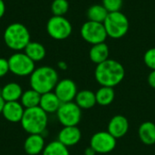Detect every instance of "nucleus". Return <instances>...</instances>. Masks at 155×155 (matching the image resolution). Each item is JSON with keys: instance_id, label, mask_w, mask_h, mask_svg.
<instances>
[{"instance_id": "f257e3e1", "label": "nucleus", "mask_w": 155, "mask_h": 155, "mask_svg": "<svg viewBox=\"0 0 155 155\" xmlns=\"http://www.w3.org/2000/svg\"><path fill=\"white\" fill-rule=\"evenodd\" d=\"M124 67L121 63L114 59H107L97 64L94 71L95 80L101 86L113 88L124 80Z\"/></svg>"}, {"instance_id": "f03ea898", "label": "nucleus", "mask_w": 155, "mask_h": 155, "mask_svg": "<svg viewBox=\"0 0 155 155\" xmlns=\"http://www.w3.org/2000/svg\"><path fill=\"white\" fill-rule=\"evenodd\" d=\"M58 81V74L51 66L37 67L30 75L31 88L41 94L53 92Z\"/></svg>"}, {"instance_id": "7ed1b4c3", "label": "nucleus", "mask_w": 155, "mask_h": 155, "mask_svg": "<svg viewBox=\"0 0 155 155\" xmlns=\"http://www.w3.org/2000/svg\"><path fill=\"white\" fill-rule=\"evenodd\" d=\"M20 124L28 134L43 135L47 127L48 114L39 106L25 109Z\"/></svg>"}, {"instance_id": "20e7f679", "label": "nucleus", "mask_w": 155, "mask_h": 155, "mask_svg": "<svg viewBox=\"0 0 155 155\" xmlns=\"http://www.w3.org/2000/svg\"><path fill=\"white\" fill-rule=\"evenodd\" d=\"M4 41L7 47L16 52L25 50L30 41V33L21 23L9 25L4 32Z\"/></svg>"}, {"instance_id": "39448f33", "label": "nucleus", "mask_w": 155, "mask_h": 155, "mask_svg": "<svg viewBox=\"0 0 155 155\" xmlns=\"http://www.w3.org/2000/svg\"><path fill=\"white\" fill-rule=\"evenodd\" d=\"M104 25L107 35L114 39L124 37L129 30V20L121 11L109 13Z\"/></svg>"}, {"instance_id": "423d86ee", "label": "nucleus", "mask_w": 155, "mask_h": 155, "mask_svg": "<svg viewBox=\"0 0 155 155\" xmlns=\"http://www.w3.org/2000/svg\"><path fill=\"white\" fill-rule=\"evenodd\" d=\"M9 71L17 76H30L35 69V62L30 59L25 53L16 52L8 59Z\"/></svg>"}, {"instance_id": "0eeeda50", "label": "nucleus", "mask_w": 155, "mask_h": 155, "mask_svg": "<svg viewBox=\"0 0 155 155\" xmlns=\"http://www.w3.org/2000/svg\"><path fill=\"white\" fill-rule=\"evenodd\" d=\"M80 33L83 39L92 45L104 43L108 37L103 23H96L89 20L82 25Z\"/></svg>"}, {"instance_id": "6e6552de", "label": "nucleus", "mask_w": 155, "mask_h": 155, "mask_svg": "<svg viewBox=\"0 0 155 155\" xmlns=\"http://www.w3.org/2000/svg\"><path fill=\"white\" fill-rule=\"evenodd\" d=\"M72 25L64 16L53 15L46 24L48 35L55 40H64L72 34Z\"/></svg>"}, {"instance_id": "1a4fd4ad", "label": "nucleus", "mask_w": 155, "mask_h": 155, "mask_svg": "<svg viewBox=\"0 0 155 155\" xmlns=\"http://www.w3.org/2000/svg\"><path fill=\"white\" fill-rule=\"evenodd\" d=\"M57 119L63 126H77L82 118V109L74 103H64L56 112Z\"/></svg>"}, {"instance_id": "9d476101", "label": "nucleus", "mask_w": 155, "mask_h": 155, "mask_svg": "<svg viewBox=\"0 0 155 155\" xmlns=\"http://www.w3.org/2000/svg\"><path fill=\"white\" fill-rule=\"evenodd\" d=\"M116 139L108 132L95 133L90 140V147L96 153H108L114 150Z\"/></svg>"}, {"instance_id": "9b49d317", "label": "nucleus", "mask_w": 155, "mask_h": 155, "mask_svg": "<svg viewBox=\"0 0 155 155\" xmlns=\"http://www.w3.org/2000/svg\"><path fill=\"white\" fill-rule=\"evenodd\" d=\"M54 93L56 94L62 104L73 102L78 93L75 83L68 78L59 80L54 89Z\"/></svg>"}, {"instance_id": "f8f14e48", "label": "nucleus", "mask_w": 155, "mask_h": 155, "mask_svg": "<svg viewBox=\"0 0 155 155\" xmlns=\"http://www.w3.org/2000/svg\"><path fill=\"white\" fill-rule=\"evenodd\" d=\"M25 110V109L24 108V106L18 101L5 102L2 111V115L7 122L16 124L21 122Z\"/></svg>"}, {"instance_id": "ddd939ff", "label": "nucleus", "mask_w": 155, "mask_h": 155, "mask_svg": "<svg viewBox=\"0 0 155 155\" xmlns=\"http://www.w3.org/2000/svg\"><path fill=\"white\" fill-rule=\"evenodd\" d=\"M128 130L129 122L125 116L121 114L114 116L108 124L107 132L112 134L115 139L124 137L128 133Z\"/></svg>"}, {"instance_id": "4468645a", "label": "nucleus", "mask_w": 155, "mask_h": 155, "mask_svg": "<svg viewBox=\"0 0 155 155\" xmlns=\"http://www.w3.org/2000/svg\"><path fill=\"white\" fill-rule=\"evenodd\" d=\"M82 138V134L77 126H64L58 134V139L61 143L66 147L77 144Z\"/></svg>"}, {"instance_id": "2eb2a0df", "label": "nucleus", "mask_w": 155, "mask_h": 155, "mask_svg": "<svg viewBox=\"0 0 155 155\" xmlns=\"http://www.w3.org/2000/svg\"><path fill=\"white\" fill-rule=\"evenodd\" d=\"M45 147V138L42 134H28L24 143V150L28 155L40 154Z\"/></svg>"}, {"instance_id": "dca6fc26", "label": "nucleus", "mask_w": 155, "mask_h": 155, "mask_svg": "<svg viewBox=\"0 0 155 155\" xmlns=\"http://www.w3.org/2000/svg\"><path fill=\"white\" fill-rule=\"evenodd\" d=\"M61 104H62L61 101L58 99V97L54 93V91L41 94L39 107L43 109L47 114H56Z\"/></svg>"}, {"instance_id": "f3484780", "label": "nucleus", "mask_w": 155, "mask_h": 155, "mask_svg": "<svg viewBox=\"0 0 155 155\" xmlns=\"http://www.w3.org/2000/svg\"><path fill=\"white\" fill-rule=\"evenodd\" d=\"M23 92V88L19 84L10 82L0 90V94L5 102H17L20 100Z\"/></svg>"}, {"instance_id": "a211bd4d", "label": "nucleus", "mask_w": 155, "mask_h": 155, "mask_svg": "<svg viewBox=\"0 0 155 155\" xmlns=\"http://www.w3.org/2000/svg\"><path fill=\"white\" fill-rule=\"evenodd\" d=\"M138 135L141 142L146 145L155 143V124L153 122L143 123L138 130Z\"/></svg>"}, {"instance_id": "6ab92c4d", "label": "nucleus", "mask_w": 155, "mask_h": 155, "mask_svg": "<svg viewBox=\"0 0 155 155\" xmlns=\"http://www.w3.org/2000/svg\"><path fill=\"white\" fill-rule=\"evenodd\" d=\"M89 57L93 63L96 64V65L106 61L107 59H109L108 45L105 43H101L92 45L89 52Z\"/></svg>"}, {"instance_id": "aec40b11", "label": "nucleus", "mask_w": 155, "mask_h": 155, "mask_svg": "<svg viewBox=\"0 0 155 155\" xmlns=\"http://www.w3.org/2000/svg\"><path fill=\"white\" fill-rule=\"evenodd\" d=\"M75 104L81 109H91L96 104L95 93L90 90H82L75 96Z\"/></svg>"}, {"instance_id": "412c9836", "label": "nucleus", "mask_w": 155, "mask_h": 155, "mask_svg": "<svg viewBox=\"0 0 155 155\" xmlns=\"http://www.w3.org/2000/svg\"><path fill=\"white\" fill-rule=\"evenodd\" d=\"M24 53L35 63L42 61L46 54L45 46L39 42H30L25 48Z\"/></svg>"}, {"instance_id": "4be33fe9", "label": "nucleus", "mask_w": 155, "mask_h": 155, "mask_svg": "<svg viewBox=\"0 0 155 155\" xmlns=\"http://www.w3.org/2000/svg\"><path fill=\"white\" fill-rule=\"evenodd\" d=\"M115 97V93L113 87L101 86L95 93L96 104L101 106H107L111 104Z\"/></svg>"}, {"instance_id": "5701e85b", "label": "nucleus", "mask_w": 155, "mask_h": 155, "mask_svg": "<svg viewBox=\"0 0 155 155\" xmlns=\"http://www.w3.org/2000/svg\"><path fill=\"white\" fill-rule=\"evenodd\" d=\"M40 99L41 94L31 88L29 90L23 92V94L20 98V103L25 109H29L39 106Z\"/></svg>"}, {"instance_id": "b1692460", "label": "nucleus", "mask_w": 155, "mask_h": 155, "mask_svg": "<svg viewBox=\"0 0 155 155\" xmlns=\"http://www.w3.org/2000/svg\"><path fill=\"white\" fill-rule=\"evenodd\" d=\"M109 12L105 9V7L101 5H91L86 13L87 18L89 21L96 22V23H103L105 21Z\"/></svg>"}, {"instance_id": "393cba45", "label": "nucleus", "mask_w": 155, "mask_h": 155, "mask_svg": "<svg viewBox=\"0 0 155 155\" xmlns=\"http://www.w3.org/2000/svg\"><path fill=\"white\" fill-rule=\"evenodd\" d=\"M43 155H70L68 147L61 143L59 141H53L45 145Z\"/></svg>"}, {"instance_id": "a878e982", "label": "nucleus", "mask_w": 155, "mask_h": 155, "mask_svg": "<svg viewBox=\"0 0 155 155\" xmlns=\"http://www.w3.org/2000/svg\"><path fill=\"white\" fill-rule=\"evenodd\" d=\"M69 9V3L67 0H54L51 5V11L54 15L64 16Z\"/></svg>"}, {"instance_id": "bb28decb", "label": "nucleus", "mask_w": 155, "mask_h": 155, "mask_svg": "<svg viewBox=\"0 0 155 155\" xmlns=\"http://www.w3.org/2000/svg\"><path fill=\"white\" fill-rule=\"evenodd\" d=\"M102 5L109 13L118 12L123 6V0H102Z\"/></svg>"}, {"instance_id": "cd10ccee", "label": "nucleus", "mask_w": 155, "mask_h": 155, "mask_svg": "<svg viewBox=\"0 0 155 155\" xmlns=\"http://www.w3.org/2000/svg\"><path fill=\"white\" fill-rule=\"evenodd\" d=\"M143 61L145 65L151 70H155V47L147 50L143 55Z\"/></svg>"}, {"instance_id": "c85d7f7f", "label": "nucleus", "mask_w": 155, "mask_h": 155, "mask_svg": "<svg viewBox=\"0 0 155 155\" xmlns=\"http://www.w3.org/2000/svg\"><path fill=\"white\" fill-rule=\"evenodd\" d=\"M9 71V64L8 60L3 57H0V78L4 77L8 74Z\"/></svg>"}, {"instance_id": "c756f323", "label": "nucleus", "mask_w": 155, "mask_h": 155, "mask_svg": "<svg viewBox=\"0 0 155 155\" xmlns=\"http://www.w3.org/2000/svg\"><path fill=\"white\" fill-rule=\"evenodd\" d=\"M148 84L149 85L155 89V70H152V72L148 75Z\"/></svg>"}, {"instance_id": "7c9ffc66", "label": "nucleus", "mask_w": 155, "mask_h": 155, "mask_svg": "<svg viewBox=\"0 0 155 155\" xmlns=\"http://www.w3.org/2000/svg\"><path fill=\"white\" fill-rule=\"evenodd\" d=\"M5 5L4 0H0V18L3 17V15H5Z\"/></svg>"}, {"instance_id": "2f4dec72", "label": "nucleus", "mask_w": 155, "mask_h": 155, "mask_svg": "<svg viewBox=\"0 0 155 155\" xmlns=\"http://www.w3.org/2000/svg\"><path fill=\"white\" fill-rule=\"evenodd\" d=\"M95 153H96L95 151H94L93 148H91V147H88V148L85 150V152H84V154L85 155H94Z\"/></svg>"}, {"instance_id": "473e14b6", "label": "nucleus", "mask_w": 155, "mask_h": 155, "mask_svg": "<svg viewBox=\"0 0 155 155\" xmlns=\"http://www.w3.org/2000/svg\"><path fill=\"white\" fill-rule=\"evenodd\" d=\"M58 67H59L60 69H62V70H65V69L67 68V64H66L64 62L61 61V62L58 63Z\"/></svg>"}, {"instance_id": "72a5a7b5", "label": "nucleus", "mask_w": 155, "mask_h": 155, "mask_svg": "<svg viewBox=\"0 0 155 155\" xmlns=\"http://www.w3.org/2000/svg\"><path fill=\"white\" fill-rule=\"evenodd\" d=\"M5 104V100L3 99V97L0 94V114H2V111H3V108H4Z\"/></svg>"}]
</instances>
